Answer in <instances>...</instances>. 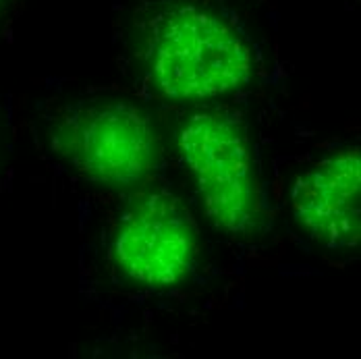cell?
Returning a JSON list of instances; mask_svg holds the SVG:
<instances>
[{
  "mask_svg": "<svg viewBox=\"0 0 361 359\" xmlns=\"http://www.w3.org/2000/svg\"><path fill=\"white\" fill-rule=\"evenodd\" d=\"M144 59L158 90L175 100L224 96L252 77L245 37L197 2H164L145 19Z\"/></svg>",
  "mask_w": 361,
  "mask_h": 359,
  "instance_id": "1",
  "label": "cell"
},
{
  "mask_svg": "<svg viewBox=\"0 0 361 359\" xmlns=\"http://www.w3.org/2000/svg\"><path fill=\"white\" fill-rule=\"evenodd\" d=\"M52 144L85 179L121 189L147 179L160 152L149 118L127 102L69 108L52 127Z\"/></svg>",
  "mask_w": 361,
  "mask_h": 359,
  "instance_id": "2",
  "label": "cell"
},
{
  "mask_svg": "<svg viewBox=\"0 0 361 359\" xmlns=\"http://www.w3.org/2000/svg\"><path fill=\"white\" fill-rule=\"evenodd\" d=\"M179 152L208 218L226 233L255 222V177L245 129L222 112L191 114L179 129Z\"/></svg>",
  "mask_w": 361,
  "mask_h": 359,
  "instance_id": "3",
  "label": "cell"
},
{
  "mask_svg": "<svg viewBox=\"0 0 361 359\" xmlns=\"http://www.w3.org/2000/svg\"><path fill=\"white\" fill-rule=\"evenodd\" d=\"M112 253L133 281L147 287H171L193 268L197 229L179 200L149 193L123 214Z\"/></svg>",
  "mask_w": 361,
  "mask_h": 359,
  "instance_id": "4",
  "label": "cell"
},
{
  "mask_svg": "<svg viewBox=\"0 0 361 359\" xmlns=\"http://www.w3.org/2000/svg\"><path fill=\"white\" fill-rule=\"evenodd\" d=\"M360 150L349 147L318 162L293 185L297 224L330 250L357 245L361 233Z\"/></svg>",
  "mask_w": 361,
  "mask_h": 359,
  "instance_id": "5",
  "label": "cell"
}]
</instances>
